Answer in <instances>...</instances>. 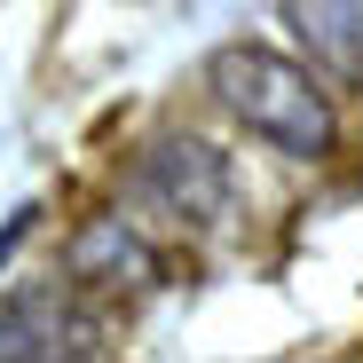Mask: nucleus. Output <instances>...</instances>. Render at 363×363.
<instances>
[{
  "instance_id": "5",
  "label": "nucleus",
  "mask_w": 363,
  "mask_h": 363,
  "mask_svg": "<svg viewBox=\"0 0 363 363\" xmlns=\"http://www.w3.org/2000/svg\"><path fill=\"white\" fill-rule=\"evenodd\" d=\"M277 9H284V32L308 48V64L363 87V0H277Z\"/></svg>"
},
{
  "instance_id": "1",
  "label": "nucleus",
  "mask_w": 363,
  "mask_h": 363,
  "mask_svg": "<svg viewBox=\"0 0 363 363\" xmlns=\"http://www.w3.org/2000/svg\"><path fill=\"white\" fill-rule=\"evenodd\" d=\"M206 79H213L221 111H229L253 143H269V150H284V158H308V166L340 150V111H332V95L316 87L308 64H292V55H277V48H261V40H229V48L213 55Z\"/></svg>"
},
{
  "instance_id": "4",
  "label": "nucleus",
  "mask_w": 363,
  "mask_h": 363,
  "mask_svg": "<svg viewBox=\"0 0 363 363\" xmlns=\"http://www.w3.org/2000/svg\"><path fill=\"white\" fill-rule=\"evenodd\" d=\"M64 277H72L79 292H150V284H158V253H150V237H143L127 213H95V221L72 229Z\"/></svg>"
},
{
  "instance_id": "3",
  "label": "nucleus",
  "mask_w": 363,
  "mask_h": 363,
  "mask_svg": "<svg viewBox=\"0 0 363 363\" xmlns=\"http://www.w3.org/2000/svg\"><path fill=\"white\" fill-rule=\"evenodd\" d=\"M103 316L79 300V284H16L0 300V363H87L103 355Z\"/></svg>"
},
{
  "instance_id": "2",
  "label": "nucleus",
  "mask_w": 363,
  "mask_h": 363,
  "mask_svg": "<svg viewBox=\"0 0 363 363\" xmlns=\"http://www.w3.org/2000/svg\"><path fill=\"white\" fill-rule=\"evenodd\" d=\"M127 198L174 229H221L237 206V166L229 150H213L206 135H158L135 166H127Z\"/></svg>"
}]
</instances>
